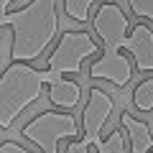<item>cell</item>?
I'll list each match as a JSON object with an SVG mask.
<instances>
[{"mask_svg": "<svg viewBox=\"0 0 153 153\" xmlns=\"http://www.w3.org/2000/svg\"><path fill=\"white\" fill-rule=\"evenodd\" d=\"M92 26H94V33L102 38L105 54L92 61L89 76L105 79L115 87H128L133 79V64L123 54V49L130 46L128 31H133L130 23H128V16L123 13V8L117 3H102L92 18Z\"/></svg>", "mask_w": 153, "mask_h": 153, "instance_id": "6da1fadb", "label": "cell"}, {"mask_svg": "<svg viewBox=\"0 0 153 153\" xmlns=\"http://www.w3.org/2000/svg\"><path fill=\"white\" fill-rule=\"evenodd\" d=\"M0 26L13 31V61L41 59L59 33L56 0H31L26 8L0 16Z\"/></svg>", "mask_w": 153, "mask_h": 153, "instance_id": "7a4b0ae2", "label": "cell"}, {"mask_svg": "<svg viewBox=\"0 0 153 153\" xmlns=\"http://www.w3.org/2000/svg\"><path fill=\"white\" fill-rule=\"evenodd\" d=\"M46 84H54L49 69H33L26 61H13L0 76V130H8L18 115L33 105Z\"/></svg>", "mask_w": 153, "mask_h": 153, "instance_id": "3957f363", "label": "cell"}, {"mask_svg": "<svg viewBox=\"0 0 153 153\" xmlns=\"http://www.w3.org/2000/svg\"><path fill=\"white\" fill-rule=\"evenodd\" d=\"M21 135L31 140L41 153H59V140L64 138H76L79 135V125H76L74 115L69 112H38L33 120H28L21 128Z\"/></svg>", "mask_w": 153, "mask_h": 153, "instance_id": "277c9868", "label": "cell"}, {"mask_svg": "<svg viewBox=\"0 0 153 153\" xmlns=\"http://www.w3.org/2000/svg\"><path fill=\"white\" fill-rule=\"evenodd\" d=\"M100 54V46L87 31H66L61 33L56 49L49 54V66L46 69L54 76V84L61 82L64 74H79L84 59Z\"/></svg>", "mask_w": 153, "mask_h": 153, "instance_id": "5b68a950", "label": "cell"}, {"mask_svg": "<svg viewBox=\"0 0 153 153\" xmlns=\"http://www.w3.org/2000/svg\"><path fill=\"white\" fill-rule=\"evenodd\" d=\"M112 97H110L105 89L92 87L89 89V97L87 105H84V112H82V133H84V143L97 148L100 143L105 140L102 138V128L107 125L110 115H112Z\"/></svg>", "mask_w": 153, "mask_h": 153, "instance_id": "8992f818", "label": "cell"}, {"mask_svg": "<svg viewBox=\"0 0 153 153\" xmlns=\"http://www.w3.org/2000/svg\"><path fill=\"white\" fill-rule=\"evenodd\" d=\"M128 54L133 56L138 71H153V31L143 23L133 26Z\"/></svg>", "mask_w": 153, "mask_h": 153, "instance_id": "52a82bcc", "label": "cell"}, {"mask_svg": "<svg viewBox=\"0 0 153 153\" xmlns=\"http://www.w3.org/2000/svg\"><path fill=\"white\" fill-rule=\"evenodd\" d=\"M120 123H123V128L128 130L130 151H133V153H151V148H153V135H151V128H148V123L135 120V117H133L128 110L120 115Z\"/></svg>", "mask_w": 153, "mask_h": 153, "instance_id": "ba28073f", "label": "cell"}, {"mask_svg": "<svg viewBox=\"0 0 153 153\" xmlns=\"http://www.w3.org/2000/svg\"><path fill=\"white\" fill-rule=\"evenodd\" d=\"M82 100V87L71 79H61V82L49 87V102L61 110H74Z\"/></svg>", "mask_w": 153, "mask_h": 153, "instance_id": "9c48e42d", "label": "cell"}, {"mask_svg": "<svg viewBox=\"0 0 153 153\" xmlns=\"http://www.w3.org/2000/svg\"><path fill=\"white\" fill-rule=\"evenodd\" d=\"M133 107L140 110V112H151L153 110V79H143L133 89Z\"/></svg>", "mask_w": 153, "mask_h": 153, "instance_id": "30bf717a", "label": "cell"}, {"mask_svg": "<svg viewBox=\"0 0 153 153\" xmlns=\"http://www.w3.org/2000/svg\"><path fill=\"white\" fill-rule=\"evenodd\" d=\"M94 0H64V13L76 23H87L89 21V8Z\"/></svg>", "mask_w": 153, "mask_h": 153, "instance_id": "8fae6325", "label": "cell"}, {"mask_svg": "<svg viewBox=\"0 0 153 153\" xmlns=\"http://www.w3.org/2000/svg\"><path fill=\"white\" fill-rule=\"evenodd\" d=\"M13 64V31L0 26V69L5 71Z\"/></svg>", "mask_w": 153, "mask_h": 153, "instance_id": "7c38bea8", "label": "cell"}, {"mask_svg": "<svg viewBox=\"0 0 153 153\" xmlns=\"http://www.w3.org/2000/svg\"><path fill=\"white\" fill-rule=\"evenodd\" d=\"M100 153H125V133L123 130H112L107 140H102L97 146Z\"/></svg>", "mask_w": 153, "mask_h": 153, "instance_id": "4fadbf2b", "label": "cell"}, {"mask_svg": "<svg viewBox=\"0 0 153 153\" xmlns=\"http://www.w3.org/2000/svg\"><path fill=\"white\" fill-rule=\"evenodd\" d=\"M128 5L138 18H148L153 23V0H128Z\"/></svg>", "mask_w": 153, "mask_h": 153, "instance_id": "5bb4252c", "label": "cell"}, {"mask_svg": "<svg viewBox=\"0 0 153 153\" xmlns=\"http://www.w3.org/2000/svg\"><path fill=\"white\" fill-rule=\"evenodd\" d=\"M0 153H31V151H26V148H23L21 143H16V140H3L0 143Z\"/></svg>", "mask_w": 153, "mask_h": 153, "instance_id": "9a60e30c", "label": "cell"}, {"mask_svg": "<svg viewBox=\"0 0 153 153\" xmlns=\"http://www.w3.org/2000/svg\"><path fill=\"white\" fill-rule=\"evenodd\" d=\"M64 153H89V143H84V140H71L69 146H66Z\"/></svg>", "mask_w": 153, "mask_h": 153, "instance_id": "2e32d148", "label": "cell"}, {"mask_svg": "<svg viewBox=\"0 0 153 153\" xmlns=\"http://www.w3.org/2000/svg\"><path fill=\"white\" fill-rule=\"evenodd\" d=\"M16 0H0V13H8V8L13 5Z\"/></svg>", "mask_w": 153, "mask_h": 153, "instance_id": "e0dca14e", "label": "cell"}, {"mask_svg": "<svg viewBox=\"0 0 153 153\" xmlns=\"http://www.w3.org/2000/svg\"><path fill=\"white\" fill-rule=\"evenodd\" d=\"M151 153H153V151H151Z\"/></svg>", "mask_w": 153, "mask_h": 153, "instance_id": "ac0fdd59", "label": "cell"}]
</instances>
